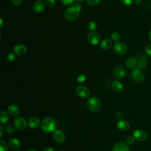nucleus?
<instances>
[{
  "label": "nucleus",
  "mask_w": 151,
  "mask_h": 151,
  "mask_svg": "<svg viewBox=\"0 0 151 151\" xmlns=\"http://www.w3.org/2000/svg\"><path fill=\"white\" fill-rule=\"evenodd\" d=\"M137 61L134 58L130 57L127 58L125 62V64L126 67L129 69L134 68L137 65Z\"/></svg>",
  "instance_id": "4be33fe9"
},
{
  "label": "nucleus",
  "mask_w": 151,
  "mask_h": 151,
  "mask_svg": "<svg viewBox=\"0 0 151 151\" xmlns=\"http://www.w3.org/2000/svg\"><path fill=\"white\" fill-rule=\"evenodd\" d=\"M15 53H12V52H9L7 56H6V58L8 60V61H13L15 60Z\"/></svg>",
  "instance_id": "c85d7f7f"
},
{
  "label": "nucleus",
  "mask_w": 151,
  "mask_h": 151,
  "mask_svg": "<svg viewBox=\"0 0 151 151\" xmlns=\"http://www.w3.org/2000/svg\"><path fill=\"white\" fill-rule=\"evenodd\" d=\"M8 146L6 143L2 140H0V151H7Z\"/></svg>",
  "instance_id": "a878e982"
},
{
  "label": "nucleus",
  "mask_w": 151,
  "mask_h": 151,
  "mask_svg": "<svg viewBox=\"0 0 151 151\" xmlns=\"http://www.w3.org/2000/svg\"><path fill=\"white\" fill-rule=\"evenodd\" d=\"M142 2V0H133V2L136 4H139Z\"/></svg>",
  "instance_id": "ea45409f"
},
{
  "label": "nucleus",
  "mask_w": 151,
  "mask_h": 151,
  "mask_svg": "<svg viewBox=\"0 0 151 151\" xmlns=\"http://www.w3.org/2000/svg\"><path fill=\"white\" fill-rule=\"evenodd\" d=\"M76 1L78 2H83L84 0H76Z\"/></svg>",
  "instance_id": "c03bdc74"
},
{
  "label": "nucleus",
  "mask_w": 151,
  "mask_h": 151,
  "mask_svg": "<svg viewBox=\"0 0 151 151\" xmlns=\"http://www.w3.org/2000/svg\"><path fill=\"white\" fill-rule=\"evenodd\" d=\"M56 127V121L51 117H47L44 118L41 123V129L45 133L54 132Z\"/></svg>",
  "instance_id": "f03ea898"
},
{
  "label": "nucleus",
  "mask_w": 151,
  "mask_h": 151,
  "mask_svg": "<svg viewBox=\"0 0 151 151\" xmlns=\"http://www.w3.org/2000/svg\"><path fill=\"white\" fill-rule=\"evenodd\" d=\"M117 127L122 132H126L129 130L130 124L126 120H120L117 123Z\"/></svg>",
  "instance_id": "dca6fc26"
},
{
  "label": "nucleus",
  "mask_w": 151,
  "mask_h": 151,
  "mask_svg": "<svg viewBox=\"0 0 151 151\" xmlns=\"http://www.w3.org/2000/svg\"><path fill=\"white\" fill-rule=\"evenodd\" d=\"M12 3L16 6L20 5L22 2V0H11Z\"/></svg>",
  "instance_id": "c9c22d12"
},
{
  "label": "nucleus",
  "mask_w": 151,
  "mask_h": 151,
  "mask_svg": "<svg viewBox=\"0 0 151 151\" xmlns=\"http://www.w3.org/2000/svg\"><path fill=\"white\" fill-rule=\"evenodd\" d=\"M81 9V5L79 3H75L71 6L68 8L64 13V17L68 21H73L76 20L80 14Z\"/></svg>",
  "instance_id": "f257e3e1"
},
{
  "label": "nucleus",
  "mask_w": 151,
  "mask_h": 151,
  "mask_svg": "<svg viewBox=\"0 0 151 151\" xmlns=\"http://www.w3.org/2000/svg\"><path fill=\"white\" fill-rule=\"evenodd\" d=\"M113 45L111 40L109 38H105L101 41L100 42V47L101 49L104 50H107L110 49Z\"/></svg>",
  "instance_id": "6ab92c4d"
},
{
  "label": "nucleus",
  "mask_w": 151,
  "mask_h": 151,
  "mask_svg": "<svg viewBox=\"0 0 151 151\" xmlns=\"http://www.w3.org/2000/svg\"><path fill=\"white\" fill-rule=\"evenodd\" d=\"M14 124L17 130L22 131L26 129L28 123L24 117L22 116H18L14 120Z\"/></svg>",
  "instance_id": "39448f33"
},
{
  "label": "nucleus",
  "mask_w": 151,
  "mask_h": 151,
  "mask_svg": "<svg viewBox=\"0 0 151 151\" xmlns=\"http://www.w3.org/2000/svg\"><path fill=\"white\" fill-rule=\"evenodd\" d=\"M112 151H130V149L126 143L119 142L113 146Z\"/></svg>",
  "instance_id": "2eb2a0df"
},
{
  "label": "nucleus",
  "mask_w": 151,
  "mask_h": 151,
  "mask_svg": "<svg viewBox=\"0 0 151 151\" xmlns=\"http://www.w3.org/2000/svg\"><path fill=\"white\" fill-rule=\"evenodd\" d=\"M53 139L57 143H63L65 139V135L61 130H55L53 133Z\"/></svg>",
  "instance_id": "9d476101"
},
{
  "label": "nucleus",
  "mask_w": 151,
  "mask_h": 151,
  "mask_svg": "<svg viewBox=\"0 0 151 151\" xmlns=\"http://www.w3.org/2000/svg\"><path fill=\"white\" fill-rule=\"evenodd\" d=\"M133 137L139 142H144L147 138V134L142 129H137L133 132Z\"/></svg>",
  "instance_id": "1a4fd4ad"
},
{
  "label": "nucleus",
  "mask_w": 151,
  "mask_h": 151,
  "mask_svg": "<svg viewBox=\"0 0 151 151\" xmlns=\"http://www.w3.org/2000/svg\"><path fill=\"white\" fill-rule=\"evenodd\" d=\"M15 151H21V150H15Z\"/></svg>",
  "instance_id": "a18cd8bd"
},
{
  "label": "nucleus",
  "mask_w": 151,
  "mask_h": 151,
  "mask_svg": "<svg viewBox=\"0 0 151 151\" xmlns=\"http://www.w3.org/2000/svg\"><path fill=\"white\" fill-rule=\"evenodd\" d=\"M111 38L115 42H118L120 39V35L117 31H114L111 34Z\"/></svg>",
  "instance_id": "393cba45"
},
{
  "label": "nucleus",
  "mask_w": 151,
  "mask_h": 151,
  "mask_svg": "<svg viewBox=\"0 0 151 151\" xmlns=\"http://www.w3.org/2000/svg\"><path fill=\"white\" fill-rule=\"evenodd\" d=\"M131 77L132 79L137 83H142L145 80V76L142 70L136 68L131 72Z\"/></svg>",
  "instance_id": "20e7f679"
},
{
  "label": "nucleus",
  "mask_w": 151,
  "mask_h": 151,
  "mask_svg": "<svg viewBox=\"0 0 151 151\" xmlns=\"http://www.w3.org/2000/svg\"><path fill=\"white\" fill-rule=\"evenodd\" d=\"M43 151H54V149L51 147H46L44 148Z\"/></svg>",
  "instance_id": "4c0bfd02"
},
{
  "label": "nucleus",
  "mask_w": 151,
  "mask_h": 151,
  "mask_svg": "<svg viewBox=\"0 0 151 151\" xmlns=\"http://www.w3.org/2000/svg\"><path fill=\"white\" fill-rule=\"evenodd\" d=\"M74 1L75 0H60L61 3L65 5H69L73 4Z\"/></svg>",
  "instance_id": "473e14b6"
},
{
  "label": "nucleus",
  "mask_w": 151,
  "mask_h": 151,
  "mask_svg": "<svg viewBox=\"0 0 151 151\" xmlns=\"http://www.w3.org/2000/svg\"><path fill=\"white\" fill-rule=\"evenodd\" d=\"M0 22H1V26H0V27L1 28L2 27V24H3V21H2V18L0 19Z\"/></svg>",
  "instance_id": "79ce46f5"
},
{
  "label": "nucleus",
  "mask_w": 151,
  "mask_h": 151,
  "mask_svg": "<svg viewBox=\"0 0 151 151\" xmlns=\"http://www.w3.org/2000/svg\"><path fill=\"white\" fill-rule=\"evenodd\" d=\"M114 117L116 119H120L122 117H123V114L121 111H117L114 114Z\"/></svg>",
  "instance_id": "f704fd0d"
},
{
  "label": "nucleus",
  "mask_w": 151,
  "mask_h": 151,
  "mask_svg": "<svg viewBox=\"0 0 151 151\" xmlns=\"http://www.w3.org/2000/svg\"><path fill=\"white\" fill-rule=\"evenodd\" d=\"M3 132H4V129H3V127L1 125L0 126V136L1 137L3 134Z\"/></svg>",
  "instance_id": "58836bf2"
},
{
  "label": "nucleus",
  "mask_w": 151,
  "mask_h": 151,
  "mask_svg": "<svg viewBox=\"0 0 151 151\" xmlns=\"http://www.w3.org/2000/svg\"><path fill=\"white\" fill-rule=\"evenodd\" d=\"M134 141H135V138L132 136H130L129 137H127L126 139V142L127 144L129 145H132L134 143Z\"/></svg>",
  "instance_id": "c756f323"
},
{
  "label": "nucleus",
  "mask_w": 151,
  "mask_h": 151,
  "mask_svg": "<svg viewBox=\"0 0 151 151\" xmlns=\"http://www.w3.org/2000/svg\"><path fill=\"white\" fill-rule=\"evenodd\" d=\"M112 89L116 93H120L123 89V85L119 80L114 81L111 85Z\"/></svg>",
  "instance_id": "412c9836"
},
{
  "label": "nucleus",
  "mask_w": 151,
  "mask_h": 151,
  "mask_svg": "<svg viewBox=\"0 0 151 151\" xmlns=\"http://www.w3.org/2000/svg\"><path fill=\"white\" fill-rule=\"evenodd\" d=\"M59 151H64V150H59Z\"/></svg>",
  "instance_id": "49530a36"
},
{
  "label": "nucleus",
  "mask_w": 151,
  "mask_h": 151,
  "mask_svg": "<svg viewBox=\"0 0 151 151\" xmlns=\"http://www.w3.org/2000/svg\"><path fill=\"white\" fill-rule=\"evenodd\" d=\"M87 106L91 112L97 113L100 110L101 103L99 98L96 96H91L88 99Z\"/></svg>",
  "instance_id": "7ed1b4c3"
},
{
  "label": "nucleus",
  "mask_w": 151,
  "mask_h": 151,
  "mask_svg": "<svg viewBox=\"0 0 151 151\" xmlns=\"http://www.w3.org/2000/svg\"><path fill=\"white\" fill-rule=\"evenodd\" d=\"M77 94L81 98H87L90 96V90L84 86H78L76 90Z\"/></svg>",
  "instance_id": "6e6552de"
},
{
  "label": "nucleus",
  "mask_w": 151,
  "mask_h": 151,
  "mask_svg": "<svg viewBox=\"0 0 151 151\" xmlns=\"http://www.w3.org/2000/svg\"><path fill=\"white\" fill-rule=\"evenodd\" d=\"M26 151H37V150L35 149H29L27 150Z\"/></svg>",
  "instance_id": "37998d69"
},
{
  "label": "nucleus",
  "mask_w": 151,
  "mask_h": 151,
  "mask_svg": "<svg viewBox=\"0 0 151 151\" xmlns=\"http://www.w3.org/2000/svg\"><path fill=\"white\" fill-rule=\"evenodd\" d=\"M8 112L12 116H17L19 113V108L15 104H10L8 107Z\"/></svg>",
  "instance_id": "f3484780"
},
{
  "label": "nucleus",
  "mask_w": 151,
  "mask_h": 151,
  "mask_svg": "<svg viewBox=\"0 0 151 151\" xmlns=\"http://www.w3.org/2000/svg\"><path fill=\"white\" fill-rule=\"evenodd\" d=\"M86 76L84 74H81V75L78 76L77 77V80L78 83H83L84 81H86Z\"/></svg>",
  "instance_id": "2f4dec72"
},
{
  "label": "nucleus",
  "mask_w": 151,
  "mask_h": 151,
  "mask_svg": "<svg viewBox=\"0 0 151 151\" xmlns=\"http://www.w3.org/2000/svg\"><path fill=\"white\" fill-rule=\"evenodd\" d=\"M14 52L18 55H23L27 52V47L24 44H19L14 47Z\"/></svg>",
  "instance_id": "f8f14e48"
},
{
  "label": "nucleus",
  "mask_w": 151,
  "mask_h": 151,
  "mask_svg": "<svg viewBox=\"0 0 151 151\" xmlns=\"http://www.w3.org/2000/svg\"><path fill=\"white\" fill-rule=\"evenodd\" d=\"M148 62V58L147 56H142L137 61V67L138 68L142 70L146 67Z\"/></svg>",
  "instance_id": "aec40b11"
},
{
  "label": "nucleus",
  "mask_w": 151,
  "mask_h": 151,
  "mask_svg": "<svg viewBox=\"0 0 151 151\" xmlns=\"http://www.w3.org/2000/svg\"><path fill=\"white\" fill-rule=\"evenodd\" d=\"M113 74L114 77L117 80H120L126 76V70L124 67L122 65H117L114 67L113 70Z\"/></svg>",
  "instance_id": "0eeeda50"
},
{
  "label": "nucleus",
  "mask_w": 151,
  "mask_h": 151,
  "mask_svg": "<svg viewBox=\"0 0 151 151\" xmlns=\"http://www.w3.org/2000/svg\"><path fill=\"white\" fill-rule=\"evenodd\" d=\"M87 41L92 45H97L100 41V37L97 33L91 32L87 35Z\"/></svg>",
  "instance_id": "9b49d317"
},
{
  "label": "nucleus",
  "mask_w": 151,
  "mask_h": 151,
  "mask_svg": "<svg viewBox=\"0 0 151 151\" xmlns=\"http://www.w3.org/2000/svg\"><path fill=\"white\" fill-rule=\"evenodd\" d=\"M15 126L12 125H8L6 127V132L9 134L13 133L14 132H15Z\"/></svg>",
  "instance_id": "bb28decb"
},
{
  "label": "nucleus",
  "mask_w": 151,
  "mask_h": 151,
  "mask_svg": "<svg viewBox=\"0 0 151 151\" xmlns=\"http://www.w3.org/2000/svg\"><path fill=\"white\" fill-rule=\"evenodd\" d=\"M149 38L150 41H151V29H150V32L149 33Z\"/></svg>",
  "instance_id": "a19ab883"
},
{
  "label": "nucleus",
  "mask_w": 151,
  "mask_h": 151,
  "mask_svg": "<svg viewBox=\"0 0 151 151\" xmlns=\"http://www.w3.org/2000/svg\"><path fill=\"white\" fill-rule=\"evenodd\" d=\"M127 46L122 42H116L113 45V51L119 55H123L127 51Z\"/></svg>",
  "instance_id": "423d86ee"
},
{
  "label": "nucleus",
  "mask_w": 151,
  "mask_h": 151,
  "mask_svg": "<svg viewBox=\"0 0 151 151\" xmlns=\"http://www.w3.org/2000/svg\"><path fill=\"white\" fill-rule=\"evenodd\" d=\"M28 126L31 129H37L40 124V120L37 117H30L28 120Z\"/></svg>",
  "instance_id": "4468645a"
},
{
  "label": "nucleus",
  "mask_w": 151,
  "mask_h": 151,
  "mask_svg": "<svg viewBox=\"0 0 151 151\" xmlns=\"http://www.w3.org/2000/svg\"><path fill=\"white\" fill-rule=\"evenodd\" d=\"M47 5L50 7H52L55 5V0H46Z\"/></svg>",
  "instance_id": "72a5a7b5"
},
{
  "label": "nucleus",
  "mask_w": 151,
  "mask_h": 151,
  "mask_svg": "<svg viewBox=\"0 0 151 151\" xmlns=\"http://www.w3.org/2000/svg\"><path fill=\"white\" fill-rule=\"evenodd\" d=\"M8 145L11 149H17L20 147L21 143H20V141L18 139L12 138L8 140Z\"/></svg>",
  "instance_id": "a211bd4d"
},
{
  "label": "nucleus",
  "mask_w": 151,
  "mask_h": 151,
  "mask_svg": "<svg viewBox=\"0 0 151 151\" xmlns=\"http://www.w3.org/2000/svg\"><path fill=\"white\" fill-rule=\"evenodd\" d=\"M9 117L8 113L5 111H2L0 113V120L2 124L6 123L9 121Z\"/></svg>",
  "instance_id": "5701e85b"
},
{
  "label": "nucleus",
  "mask_w": 151,
  "mask_h": 151,
  "mask_svg": "<svg viewBox=\"0 0 151 151\" xmlns=\"http://www.w3.org/2000/svg\"><path fill=\"white\" fill-rule=\"evenodd\" d=\"M87 1V4L89 5H91V6H95V5H98L101 0H86Z\"/></svg>",
  "instance_id": "cd10ccee"
},
{
  "label": "nucleus",
  "mask_w": 151,
  "mask_h": 151,
  "mask_svg": "<svg viewBox=\"0 0 151 151\" xmlns=\"http://www.w3.org/2000/svg\"><path fill=\"white\" fill-rule=\"evenodd\" d=\"M145 51L146 54L151 56V44H147L145 48Z\"/></svg>",
  "instance_id": "7c9ffc66"
},
{
  "label": "nucleus",
  "mask_w": 151,
  "mask_h": 151,
  "mask_svg": "<svg viewBox=\"0 0 151 151\" xmlns=\"http://www.w3.org/2000/svg\"><path fill=\"white\" fill-rule=\"evenodd\" d=\"M45 9V4L41 1H35L32 5V9L35 13H40Z\"/></svg>",
  "instance_id": "ddd939ff"
},
{
  "label": "nucleus",
  "mask_w": 151,
  "mask_h": 151,
  "mask_svg": "<svg viewBox=\"0 0 151 151\" xmlns=\"http://www.w3.org/2000/svg\"><path fill=\"white\" fill-rule=\"evenodd\" d=\"M97 28V25L94 21H90L87 24V28L89 31L91 32H94L96 30Z\"/></svg>",
  "instance_id": "b1692460"
},
{
  "label": "nucleus",
  "mask_w": 151,
  "mask_h": 151,
  "mask_svg": "<svg viewBox=\"0 0 151 151\" xmlns=\"http://www.w3.org/2000/svg\"><path fill=\"white\" fill-rule=\"evenodd\" d=\"M121 2L126 5H129L132 4V3L133 2V0H120Z\"/></svg>",
  "instance_id": "e433bc0d"
}]
</instances>
